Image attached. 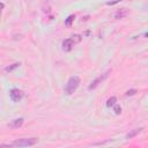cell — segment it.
Wrapping results in <instances>:
<instances>
[{
    "mask_svg": "<svg viewBox=\"0 0 148 148\" xmlns=\"http://www.w3.org/2000/svg\"><path fill=\"white\" fill-rule=\"evenodd\" d=\"M79 86H80V77L76 76V75L75 76H71L68 79L65 88H64V92L69 96V95H72L73 92L76 91V89L79 88Z\"/></svg>",
    "mask_w": 148,
    "mask_h": 148,
    "instance_id": "obj_1",
    "label": "cell"
},
{
    "mask_svg": "<svg viewBox=\"0 0 148 148\" xmlns=\"http://www.w3.org/2000/svg\"><path fill=\"white\" fill-rule=\"evenodd\" d=\"M38 142L37 138H23V139H17L15 141H13L12 143L5 145L7 147H30V146H35Z\"/></svg>",
    "mask_w": 148,
    "mask_h": 148,
    "instance_id": "obj_2",
    "label": "cell"
},
{
    "mask_svg": "<svg viewBox=\"0 0 148 148\" xmlns=\"http://www.w3.org/2000/svg\"><path fill=\"white\" fill-rule=\"evenodd\" d=\"M81 39H82V37H81L80 35H74V36H72V37H69V38L64 39V40H62V44H61L62 50H64L65 52L72 51V49H73L77 43H80Z\"/></svg>",
    "mask_w": 148,
    "mask_h": 148,
    "instance_id": "obj_3",
    "label": "cell"
},
{
    "mask_svg": "<svg viewBox=\"0 0 148 148\" xmlns=\"http://www.w3.org/2000/svg\"><path fill=\"white\" fill-rule=\"evenodd\" d=\"M9 97H10V99H12L13 102L17 103V102H20V101L24 97V92H23L21 89H18V88H13V89L9 91Z\"/></svg>",
    "mask_w": 148,
    "mask_h": 148,
    "instance_id": "obj_4",
    "label": "cell"
},
{
    "mask_svg": "<svg viewBox=\"0 0 148 148\" xmlns=\"http://www.w3.org/2000/svg\"><path fill=\"white\" fill-rule=\"evenodd\" d=\"M109 73H110V71H106L105 73H103L102 75H99L97 79H95V80H94V81H92V82L89 84L88 89H89V90H91V89H95V88H96V87H97V86H98V84H99L102 81H104V80H105V79L109 76Z\"/></svg>",
    "mask_w": 148,
    "mask_h": 148,
    "instance_id": "obj_5",
    "label": "cell"
},
{
    "mask_svg": "<svg viewBox=\"0 0 148 148\" xmlns=\"http://www.w3.org/2000/svg\"><path fill=\"white\" fill-rule=\"evenodd\" d=\"M23 123H24V119L23 118H16V119L10 120L7 126L9 128H18V127H21L23 125Z\"/></svg>",
    "mask_w": 148,
    "mask_h": 148,
    "instance_id": "obj_6",
    "label": "cell"
},
{
    "mask_svg": "<svg viewBox=\"0 0 148 148\" xmlns=\"http://www.w3.org/2000/svg\"><path fill=\"white\" fill-rule=\"evenodd\" d=\"M130 14V10L127 9V8H120V9H118L116 13H114V18H117V20H120V18H124V17H126L127 15Z\"/></svg>",
    "mask_w": 148,
    "mask_h": 148,
    "instance_id": "obj_7",
    "label": "cell"
},
{
    "mask_svg": "<svg viewBox=\"0 0 148 148\" xmlns=\"http://www.w3.org/2000/svg\"><path fill=\"white\" fill-rule=\"evenodd\" d=\"M143 128L142 127H140V128H135V130H133V131H131L127 135H126V139H132V138H134L136 134H139L141 131H142Z\"/></svg>",
    "mask_w": 148,
    "mask_h": 148,
    "instance_id": "obj_8",
    "label": "cell"
},
{
    "mask_svg": "<svg viewBox=\"0 0 148 148\" xmlns=\"http://www.w3.org/2000/svg\"><path fill=\"white\" fill-rule=\"evenodd\" d=\"M74 18H75V15H74V14L69 15V16H68V17L65 20V25L71 27V25H72V23H73V21H74Z\"/></svg>",
    "mask_w": 148,
    "mask_h": 148,
    "instance_id": "obj_9",
    "label": "cell"
},
{
    "mask_svg": "<svg viewBox=\"0 0 148 148\" xmlns=\"http://www.w3.org/2000/svg\"><path fill=\"white\" fill-rule=\"evenodd\" d=\"M116 103H117V98H116L114 96H112V97H110V98L106 101V106H108V108H111V106H113Z\"/></svg>",
    "mask_w": 148,
    "mask_h": 148,
    "instance_id": "obj_10",
    "label": "cell"
},
{
    "mask_svg": "<svg viewBox=\"0 0 148 148\" xmlns=\"http://www.w3.org/2000/svg\"><path fill=\"white\" fill-rule=\"evenodd\" d=\"M20 65H21L20 62H15V64H13L12 66H8V67H6V68H5V71H6V72H12V71H13L14 68H16V67H18Z\"/></svg>",
    "mask_w": 148,
    "mask_h": 148,
    "instance_id": "obj_11",
    "label": "cell"
},
{
    "mask_svg": "<svg viewBox=\"0 0 148 148\" xmlns=\"http://www.w3.org/2000/svg\"><path fill=\"white\" fill-rule=\"evenodd\" d=\"M113 111H114V113L116 114H120L121 113V108L119 106V105H117V103L113 105Z\"/></svg>",
    "mask_w": 148,
    "mask_h": 148,
    "instance_id": "obj_12",
    "label": "cell"
},
{
    "mask_svg": "<svg viewBox=\"0 0 148 148\" xmlns=\"http://www.w3.org/2000/svg\"><path fill=\"white\" fill-rule=\"evenodd\" d=\"M135 94H136V89H131V90L126 91V96H133Z\"/></svg>",
    "mask_w": 148,
    "mask_h": 148,
    "instance_id": "obj_13",
    "label": "cell"
},
{
    "mask_svg": "<svg viewBox=\"0 0 148 148\" xmlns=\"http://www.w3.org/2000/svg\"><path fill=\"white\" fill-rule=\"evenodd\" d=\"M120 1H121V0H114V1H108V2H106V5H109V6H110V5H114V3H118V2H120Z\"/></svg>",
    "mask_w": 148,
    "mask_h": 148,
    "instance_id": "obj_14",
    "label": "cell"
},
{
    "mask_svg": "<svg viewBox=\"0 0 148 148\" xmlns=\"http://www.w3.org/2000/svg\"><path fill=\"white\" fill-rule=\"evenodd\" d=\"M3 7H5V5H3L2 2H0V15H1V12H2V9H3Z\"/></svg>",
    "mask_w": 148,
    "mask_h": 148,
    "instance_id": "obj_15",
    "label": "cell"
}]
</instances>
